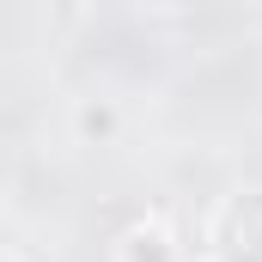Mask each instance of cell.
<instances>
[{"mask_svg": "<svg viewBox=\"0 0 262 262\" xmlns=\"http://www.w3.org/2000/svg\"><path fill=\"white\" fill-rule=\"evenodd\" d=\"M207 256L213 262H262V189H232L207 213Z\"/></svg>", "mask_w": 262, "mask_h": 262, "instance_id": "obj_1", "label": "cell"}, {"mask_svg": "<svg viewBox=\"0 0 262 262\" xmlns=\"http://www.w3.org/2000/svg\"><path fill=\"white\" fill-rule=\"evenodd\" d=\"M67 128H73L79 146H116L122 128H128V116H122V104H116L110 92H85V98H73Z\"/></svg>", "mask_w": 262, "mask_h": 262, "instance_id": "obj_3", "label": "cell"}, {"mask_svg": "<svg viewBox=\"0 0 262 262\" xmlns=\"http://www.w3.org/2000/svg\"><path fill=\"white\" fill-rule=\"evenodd\" d=\"M110 256L116 262H183V244H177V232H171L165 213H140V220H128L116 232Z\"/></svg>", "mask_w": 262, "mask_h": 262, "instance_id": "obj_2", "label": "cell"}, {"mask_svg": "<svg viewBox=\"0 0 262 262\" xmlns=\"http://www.w3.org/2000/svg\"><path fill=\"white\" fill-rule=\"evenodd\" d=\"M0 262H18V256H12V250H6V244H0Z\"/></svg>", "mask_w": 262, "mask_h": 262, "instance_id": "obj_4", "label": "cell"}]
</instances>
